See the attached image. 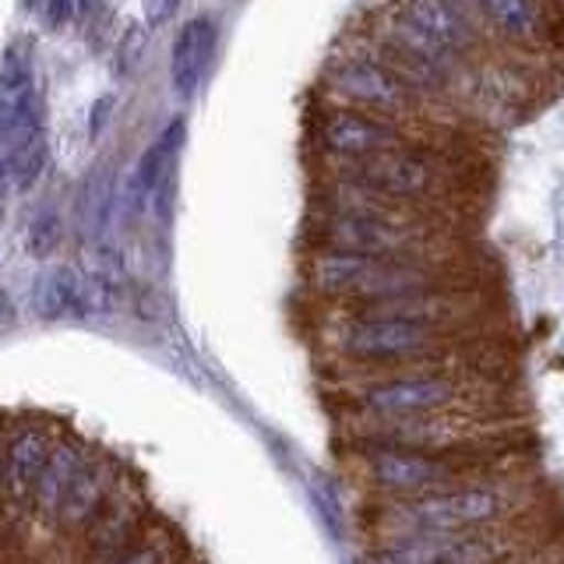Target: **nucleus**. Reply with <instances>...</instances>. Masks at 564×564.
Returning <instances> with one entry per match:
<instances>
[{
    "label": "nucleus",
    "instance_id": "obj_21",
    "mask_svg": "<svg viewBox=\"0 0 564 564\" xmlns=\"http://www.w3.org/2000/svg\"><path fill=\"white\" fill-rule=\"evenodd\" d=\"M110 564H170V551L166 543H141L120 551Z\"/></svg>",
    "mask_w": 564,
    "mask_h": 564
},
{
    "label": "nucleus",
    "instance_id": "obj_22",
    "mask_svg": "<svg viewBox=\"0 0 564 564\" xmlns=\"http://www.w3.org/2000/svg\"><path fill=\"white\" fill-rule=\"evenodd\" d=\"M78 18V0H43V25L57 32Z\"/></svg>",
    "mask_w": 564,
    "mask_h": 564
},
{
    "label": "nucleus",
    "instance_id": "obj_13",
    "mask_svg": "<svg viewBox=\"0 0 564 564\" xmlns=\"http://www.w3.org/2000/svg\"><path fill=\"white\" fill-rule=\"evenodd\" d=\"M113 490H117V466L110 463V455L88 448V455L82 458V466L75 473V480H70L64 501L57 508V519L53 522H57L64 533L93 525L99 511L110 505Z\"/></svg>",
    "mask_w": 564,
    "mask_h": 564
},
{
    "label": "nucleus",
    "instance_id": "obj_9",
    "mask_svg": "<svg viewBox=\"0 0 564 564\" xmlns=\"http://www.w3.org/2000/svg\"><path fill=\"white\" fill-rule=\"evenodd\" d=\"M314 141H317V149L325 152V159H367V155L405 149V145H420L423 138L410 131V123L335 102L317 117Z\"/></svg>",
    "mask_w": 564,
    "mask_h": 564
},
{
    "label": "nucleus",
    "instance_id": "obj_6",
    "mask_svg": "<svg viewBox=\"0 0 564 564\" xmlns=\"http://www.w3.org/2000/svg\"><path fill=\"white\" fill-rule=\"evenodd\" d=\"M325 176L445 216H452V202L466 194V170L427 141L367 159H328Z\"/></svg>",
    "mask_w": 564,
    "mask_h": 564
},
{
    "label": "nucleus",
    "instance_id": "obj_18",
    "mask_svg": "<svg viewBox=\"0 0 564 564\" xmlns=\"http://www.w3.org/2000/svg\"><path fill=\"white\" fill-rule=\"evenodd\" d=\"M46 159H50V145H46V134L40 138H29L22 145L4 149V181L8 191L25 194L40 184V176L46 173Z\"/></svg>",
    "mask_w": 564,
    "mask_h": 564
},
{
    "label": "nucleus",
    "instance_id": "obj_15",
    "mask_svg": "<svg viewBox=\"0 0 564 564\" xmlns=\"http://www.w3.org/2000/svg\"><path fill=\"white\" fill-rule=\"evenodd\" d=\"M88 455V445L78 437H70V434H61L57 437V445H53L50 458H46V466L40 473V480H35V490H32V511H35V519H43V522H53L57 519V508L64 501V494L70 487V480H75V473L82 466V458Z\"/></svg>",
    "mask_w": 564,
    "mask_h": 564
},
{
    "label": "nucleus",
    "instance_id": "obj_24",
    "mask_svg": "<svg viewBox=\"0 0 564 564\" xmlns=\"http://www.w3.org/2000/svg\"><path fill=\"white\" fill-rule=\"evenodd\" d=\"M110 110H113V96H102V99L96 102V110H93V120H88V131L99 134V120L106 123V117H110Z\"/></svg>",
    "mask_w": 564,
    "mask_h": 564
},
{
    "label": "nucleus",
    "instance_id": "obj_23",
    "mask_svg": "<svg viewBox=\"0 0 564 564\" xmlns=\"http://www.w3.org/2000/svg\"><path fill=\"white\" fill-rule=\"evenodd\" d=\"M176 8H181V0H141V11H145L149 29H163L176 14Z\"/></svg>",
    "mask_w": 564,
    "mask_h": 564
},
{
    "label": "nucleus",
    "instance_id": "obj_12",
    "mask_svg": "<svg viewBox=\"0 0 564 564\" xmlns=\"http://www.w3.org/2000/svg\"><path fill=\"white\" fill-rule=\"evenodd\" d=\"M395 11L458 61H473L480 53V22L458 0H395Z\"/></svg>",
    "mask_w": 564,
    "mask_h": 564
},
{
    "label": "nucleus",
    "instance_id": "obj_10",
    "mask_svg": "<svg viewBox=\"0 0 564 564\" xmlns=\"http://www.w3.org/2000/svg\"><path fill=\"white\" fill-rule=\"evenodd\" d=\"M117 304L113 282L96 272L70 269H43L32 279L29 307L40 322H93V317L110 314Z\"/></svg>",
    "mask_w": 564,
    "mask_h": 564
},
{
    "label": "nucleus",
    "instance_id": "obj_26",
    "mask_svg": "<svg viewBox=\"0 0 564 564\" xmlns=\"http://www.w3.org/2000/svg\"><path fill=\"white\" fill-rule=\"evenodd\" d=\"M102 4H106V0H78V14L82 18H93Z\"/></svg>",
    "mask_w": 564,
    "mask_h": 564
},
{
    "label": "nucleus",
    "instance_id": "obj_1",
    "mask_svg": "<svg viewBox=\"0 0 564 564\" xmlns=\"http://www.w3.org/2000/svg\"><path fill=\"white\" fill-rule=\"evenodd\" d=\"M536 498L540 480L525 466L445 490L392 498L378 511V525L384 540L405 533H458V529H480L533 511Z\"/></svg>",
    "mask_w": 564,
    "mask_h": 564
},
{
    "label": "nucleus",
    "instance_id": "obj_20",
    "mask_svg": "<svg viewBox=\"0 0 564 564\" xmlns=\"http://www.w3.org/2000/svg\"><path fill=\"white\" fill-rule=\"evenodd\" d=\"M141 53H145V25H131L120 35V46H117V75H131L141 61Z\"/></svg>",
    "mask_w": 564,
    "mask_h": 564
},
{
    "label": "nucleus",
    "instance_id": "obj_25",
    "mask_svg": "<svg viewBox=\"0 0 564 564\" xmlns=\"http://www.w3.org/2000/svg\"><path fill=\"white\" fill-rule=\"evenodd\" d=\"M11 322H14V311H11V304H8V296L0 293V332L11 328Z\"/></svg>",
    "mask_w": 564,
    "mask_h": 564
},
{
    "label": "nucleus",
    "instance_id": "obj_14",
    "mask_svg": "<svg viewBox=\"0 0 564 564\" xmlns=\"http://www.w3.org/2000/svg\"><path fill=\"white\" fill-rule=\"evenodd\" d=\"M216 46H219V22L212 14H194L176 32L170 53V82L173 93L184 102L202 88L212 57H216Z\"/></svg>",
    "mask_w": 564,
    "mask_h": 564
},
{
    "label": "nucleus",
    "instance_id": "obj_16",
    "mask_svg": "<svg viewBox=\"0 0 564 564\" xmlns=\"http://www.w3.org/2000/svg\"><path fill=\"white\" fill-rule=\"evenodd\" d=\"M181 145H184V120L176 117V120L166 123V131L159 134L145 152H141L138 166L131 173L128 202H131L134 212H141V205H145L159 187H166L170 166H173V159L181 155Z\"/></svg>",
    "mask_w": 564,
    "mask_h": 564
},
{
    "label": "nucleus",
    "instance_id": "obj_11",
    "mask_svg": "<svg viewBox=\"0 0 564 564\" xmlns=\"http://www.w3.org/2000/svg\"><path fill=\"white\" fill-rule=\"evenodd\" d=\"M61 431L50 420H22L4 434V458H0V498L11 511H22L35 490V480L57 445Z\"/></svg>",
    "mask_w": 564,
    "mask_h": 564
},
{
    "label": "nucleus",
    "instance_id": "obj_17",
    "mask_svg": "<svg viewBox=\"0 0 564 564\" xmlns=\"http://www.w3.org/2000/svg\"><path fill=\"white\" fill-rule=\"evenodd\" d=\"M480 22H487L498 35H505L508 43L540 50L543 43V22L536 0H476Z\"/></svg>",
    "mask_w": 564,
    "mask_h": 564
},
{
    "label": "nucleus",
    "instance_id": "obj_7",
    "mask_svg": "<svg viewBox=\"0 0 564 564\" xmlns=\"http://www.w3.org/2000/svg\"><path fill=\"white\" fill-rule=\"evenodd\" d=\"M311 243L328 247V251H352V254H375V258H413V261L466 258L452 223L392 219V216L332 212V208L314 212Z\"/></svg>",
    "mask_w": 564,
    "mask_h": 564
},
{
    "label": "nucleus",
    "instance_id": "obj_3",
    "mask_svg": "<svg viewBox=\"0 0 564 564\" xmlns=\"http://www.w3.org/2000/svg\"><path fill=\"white\" fill-rule=\"evenodd\" d=\"M360 466L367 484L388 498L445 490L484 480L511 469H525V452L516 445L480 448H410V445H370L360 441Z\"/></svg>",
    "mask_w": 564,
    "mask_h": 564
},
{
    "label": "nucleus",
    "instance_id": "obj_27",
    "mask_svg": "<svg viewBox=\"0 0 564 564\" xmlns=\"http://www.w3.org/2000/svg\"><path fill=\"white\" fill-rule=\"evenodd\" d=\"M0 458H4V434H0Z\"/></svg>",
    "mask_w": 564,
    "mask_h": 564
},
{
    "label": "nucleus",
    "instance_id": "obj_5",
    "mask_svg": "<svg viewBox=\"0 0 564 564\" xmlns=\"http://www.w3.org/2000/svg\"><path fill=\"white\" fill-rule=\"evenodd\" d=\"M551 540H557L554 516H546L543 508H533L516 519L480 525V529L392 536L370 554V561L375 564H508Z\"/></svg>",
    "mask_w": 564,
    "mask_h": 564
},
{
    "label": "nucleus",
    "instance_id": "obj_2",
    "mask_svg": "<svg viewBox=\"0 0 564 564\" xmlns=\"http://www.w3.org/2000/svg\"><path fill=\"white\" fill-rule=\"evenodd\" d=\"M508 384L490 367H405L364 381L352 402L370 420H405L455 410H498Z\"/></svg>",
    "mask_w": 564,
    "mask_h": 564
},
{
    "label": "nucleus",
    "instance_id": "obj_4",
    "mask_svg": "<svg viewBox=\"0 0 564 564\" xmlns=\"http://www.w3.org/2000/svg\"><path fill=\"white\" fill-rule=\"evenodd\" d=\"M307 282L322 296L343 300V304H364V300L455 286V282H476V272L466 269V258L413 261V258H375V254L314 247L307 258Z\"/></svg>",
    "mask_w": 564,
    "mask_h": 564
},
{
    "label": "nucleus",
    "instance_id": "obj_8",
    "mask_svg": "<svg viewBox=\"0 0 564 564\" xmlns=\"http://www.w3.org/2000/svg\"><path fill=\"white\" fill-rule=\"evenodd\" d=\"M325 85L343 106L381 113L388 120L410 123V128L416 120L427 117V106H431L427 96L416 93L410 82H402L395 70L384 67L378 57H370L367 50L343 53V57L325 70Z\"/></svg>",
    "mask_w": 564,
    "mask_h": 564
},
{
    "label": "nucleus",
    "instance_id": "obj_19",
    "mask_svg": "<svg viewBox=\"0 0 564 564\" xmlns=\"http://www.w3.org/2000/svg\"><path fill=\"white\" fill-rule=\"evenodd\" d=\"M61 216L53 208H43V212H35V219L29 223V234H25V243H29V254L32 258H50L53 251H57V243H61Z\"/></svg>",
    "mask_w": 564,
    "mask_h": 564
}]
</instances>
